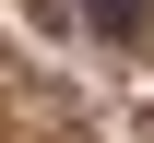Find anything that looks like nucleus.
<instances>
[{"instance_id":"obj_1","label":"nucleus","mask_w":154,"mask_h":143,"mask_svg":"<svg viewBox=\"0 0 154 143\" xmlns=\"http://www.w3.org/2000/svg\"><path fill=\"white\" fill-rule=\"evenodd\" d=\"M83 24H95V36H119V48H131L142 24H154V0H83Z\"/></svg>"}]
</instances>
